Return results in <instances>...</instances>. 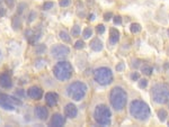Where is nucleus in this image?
<instances>
[{"mask_svg":"<svg viewBox=\"0 0 169 127\" xmlns=\"http://www.w3.org/2000/svg\"><path fill=\"white\" fill-rule=\"evenodd\" d=\"M130 114L132 117H134L138 121H146L150 117L151 111H150V108L148 106V104H146L142 100L135 99L130 105Z\"/></svg>","mask_w":169,"mask_h":127,"instance_id":"obj_1","label":"nucleus"},{"mask_svg":"<svg viewBox=\"0 0 169 127\" xmlns=\"http://www.w3.org/2000/svg\"><path fill=\"white\" fill-rule=\"evenodd\" d=\"M109 101H111L112 107L117 111L123 110L127 102V95L126 91L121 87H114L111 90L109 95Z\"/></svg>","mask_w":169,"mask_h":127,"instance_id":"obj_2","label":"nucleus"},{"mask_svg":"<svg viewBox=\"0 0 169 127\" xmlns=\"http://www.w3.org/2000/svg\"><path fill=\"white\" fill-rule=\"evenodd\" d=\"M111 117L112 113L111 109L106 106V105H98L95 108L94 111V118L96 123L101 126H107L111 124Z\"/></svg>","mask_w":169,"mask_h":127,"instance_id":"obj_3","label":"nucleus"},{"mask_svg":"<svg viewBox=\"0 0 169 127\" xmlns=\"http://www.w3.org/2000/svg\"><path fill=\"white\" fill-rule=\"evenodd\" d=\"M86 92H87V85L81 81L72 82L67 88L68 96L76 101H80L81 99H84V97L86 96Z\"/></svg>","mask_w":169,"mask_h":127,"instance_id":"obj_4","label":"nucleus"},{"mask_svg":"<svg viewBox=\"0 0 169 127\" xmlns=\"http://www.w3.org/2000/svg\"><path fill=\"white\" fill-rule=\"evenodd\" d=\"M53 72H54V75L58 80L67 81L71 78L73 69H72V65L67 61H60L56 64V66L53 69Z\"/></svg>","mask_w":169,"mask_h":127,"instance_id":"obj_5","label":"nucleus"},{"mask_svg":"<svg viewBox=\"0 0 169 127\" xmlns=\"http://www.w3.org/2000/svg\"><path fill=\"white\" fill-rule=\"evenodd\" d=\"M152 99L157 104L163 105L169 101V88L166 85H156L151 89Z\"/></svg>","mask_w":169,"mask_h":127,"instance_id":"obj_6","label":"nucleus"},{"mask_svg":"<svg viewBox=\"0 0 169 127\" xmlns=\"http://www.w3.org/2000/svg\"><path fill=\"white\" fill-rule=\"evenodd\" d=\"M94 79L98 85H108L113 81V72L111 71V69L106 68V66H101V68L96 69L94 71Z\"/></svg>","mask_w":169,"mask_h":127,"instance_id":"obj_7","label":"nucleus"},{"mask_svg":"<svg viewBox=\"0 0 169 127\" xmlns=\"http://www.w3.org/2000/svg\"><path fill=\"white\" fill-rule=\"evenodd\" d=\"M51 53L56 59H64L70 53V50L65 45H56L51 49Z\"/></svg>","mask_w":169,"mask_h":127,"instance_id":"obj_8","label":"nucleus"},{"mask_svg":"<svg viewBox=\"0 0 169 127\" xmlns=\"http://www.w3.org/2000/svg\"><path fill=\"white\" fill-rule=\"evenodd\" d=\"M27 95H28L29 98H32V99H34V100H39L43 96V90L39 88V87L34 85V87H31V88L28 89Z\"/></svg>","mask_w":169,"mask_h":127,"instance_id":"obj_9","label":"nucleus"},{"mask_svg":"<svg viewBox=\"0 0 169 127\" xmlns=\"http://www.w3.org/2000/svg\"><path fill=\"white\" fill-rule=\"evenodd\" d=\"M64 115L65 117L68 118H75L78 115V109L72 102H69V104L65 105L64 107Z\"/></svg>","mask_w":169,"mask_h":127,"instance_id":"obj_10","label":"nucleus"},{"mask_svg":"<svg viewBox=\"0 0 169 127\" xmlns=\"http://www.w3.org/2000/svg\"><path fill=\"white\" fill-rule=\"evenodd\" d=\"M45 101L49 107H54L59 101V95L56 92H47L45 95Z\"/></svg>","mask_w":169,"mask_h":127,"instance_id":"obj_11","label":"nucleus"},{"mask_svg":"<svg viewBox=\"0 0 169 127\" xmlns=\"http://www.w3.org/2000/svg\"><path fill=\"white\" fill-rule=\"evenodd\" d=\"M35 116L39 121H46L49 117V111L43 106H37V107H35Z\"/></svg>","mask_w":169,"mask_h":127,"instance_id":"obj_12","label":"nucleus"},{"mask_svg":"<svg viewBox=\"0 0 169 127\" xmlns=\"http://www.w3.org/2000/svg\"><path fill=\"white\" fill-rule=\"evenodd\" d=\"M0 85L5 89L11 88L13 82H11V79H10L8 73H2V74H0Z\"/></svg>","mask_w":169,"mask_h":127,"instance_id":"obj_13","label":"nucleus"},{"mask_svg":"<svg viewBox=\"0 0 169 127\" xmlns=\"http://www.w3.org/2000/svg\"><path fill=\"white\" fill-rule=\"evenodd\" d=\"M65 123V117H63L61 114H54L52 116V119H51V125L56 127L63 126Z\"/></svg>","mask_w":169,"mask_h":127,"instance_id":"obj_14","label":"nucleus"},{"mask_svg":"<svg viewBox=\"0 0 169 127\" xmlns=\"http://www.w3.org/2000/svg\"><path fill=\"white\" fill-rule=\"evenodd\" d=\"M0 106L6 110H14L15 109L13 105L8 100V96L6 95H0Z\"/></svg>","mask_w":169,"mask_h":127,"instance_id":"obj_15","label":"nucleus"},{"mask_svg":"<svg viewBox=\"0 0 169 127\" xmlns=\"http://www.w3.org/2000/svg\"><path fill=\"white\" fill-rule=\"evenodd\" d=\"M118 41H120V32L116 28H111V30H109V43L112 45H114Z\"/></svg>","mask_w":169,"mask_h":127,"instance_id":"obj_16","label":"nucleus"},{"mask_svg":"<svg viewBox=\"0 0 169 127\" xmlns=\"http://www.w3.org/2000/svg\"><path fill=\"white\" fill-rule=\"evenodd\" d=\"M90 47L93 50H94L95 52H99V51H101L103 50V42H101L99 38H94L93 41L90 42Z\"/></svg>","mask_w":169,"mask_h":127,"instance_id":"obj_17","label":"nucleus"},{"mask_svg":"<svg viewBox=\"0 0 169 127\" xmlns=\"http://www.w3.org/2000/svg\"><path fill=\"white\" fill-rule=\"evenodd\" d=\"M130 30L132 34H138V33H140L141 32V25L140 24H132L130 27Z\"/></svg>","mask_w":169,"mask_h":127,"instance_id":"obj_18","label":"nucleus"},{"mask_svg":"<svg viewBox=\"0 0 169 127\" xmlns=\"http://www.w3.org/2000/svg\"><path fill=\"white\" fill-rule=\"evenodd\" d=\"M167 116H168V114H167V111L165 110V109H160V110H158V117H159L160 121H166Z\"/></svg>","mask_w":169,"mask_h":127,"instance_id":"obj_19","label":"nucleus"},{"mask_svg":"<svg viewBox=\"0 0 169 127\" xmlns=\"http://www.w3.org/2000/svg\"><path fill=\"white\" fill-rule=\"evenodd\" d=\"M60 38L63 41V42H70V36L65 30H61L60 32Z\"/></svg>","mask_w":169,"mask_h":127,"instance_id":"obj_20","label":"nucleus"},{"mask_svg":"<svg viewBox=\"0 0 169 127\" xmlns=\"http://www.w3.org/2000/svg\"><path fill=\"white\" fill-rule=\"evenodd\" d=\"M93 35V30L91 28H86V30H84V33H82V36H84V39H87V38H89L90 36Z\"/></svg>","mask_w":169,"mask_h":127,"instance_id":"obj_21","label":"nucleus"},{"mask_svg":"<svg viewBox=\"0 0 169 127\" xmlns=\"http://www.w3.org/2000/svg\"><path fill=\"white\" fill-rule=\"evenodd\" d=\"M142 72L146 75H151V73H152V68H151V66H148V65H144V66H142Z\"/></svg>","mask_w":169,"mask_h":127,"instance_id":"obj_22","label":"nucleus"},{"mask_svg":"<svg viewBox=\"0 0 169 127\" xmlns=\"http://www.w3.org/2000/svg\"><path fill=\"white\" fill-rule=\"evenodd\" d=\"M45 45H43V44H41V45H37L36 46V54H43V53L45 52Z\"/></svg>","mask_w":169,"mask_h":127,"instance_id":"obj_23","label":"nucleus"},{"mask_svg":"<svg viewBox=\"0 0 169 127\" xmlns=\"http://www.w3.org/2000/svg\"><path fill=\"white\" fill-rule=\"evenodd\" d=\"M71 34L72 36H78L79 34H80V27H79L78 25H75V26L72 27Z\"/></svg>","mask_w":169,"mask_h":127,"instance_id":"obj_24","label":"nucleus"},{"mask_svg":"<svg viewBox=\"0 0 169 127\" xmlns=\"http://www.w3.org/2000/svg\"><path fill=\"white\" fill-rule=\"evenodd\" d=\"M139 87L141 89H144L148 87V80L146 79H141L140 81H139Z\"/></svg>","mask_w":169,"mask_h":127,"instance_id":"obj_25","label":"nucleus"},{"mask_svg":"<svg viewBox=\"0 0 169 127\" xmlns=\"http://www.w3.org/2000/svg\"><path fill=\"white\" fill-rule=\"evenodd\" d=\"M96 30H97L98 34H104L105 33V26L103 25V24H99V25H97V27H96Z\"/></svg>","mask_w":169,"mask_h":127,"instance_id":"obj_26","label":"nucleus"},{"mask_svg":"<svg viewBox=\"0 0 169 127\" xmlns=\"http://www.w3.org/2000/svg\"><path fill=\"white\" fill-rule=\"evenodd\" d=\"M84 41H77V42H76V44H75V47H76L77 50H81V49H84Z\"/></svg>","mask_w":169,"mask_h":127,"instance_id":"obj_27","label":"nucleus"},{"mask_svg":"<svg viewBox=\"0 0 169 127\" xmlns=\"http://www.w3.org/2000/svg\"><path fill=\"white\" fill-rule=\"evenodd\" d=\"M53 7V2L52 1H46L44 5H43V9L44 10H49V9H51Z\"/></svg>","mask_w":169,"mask_h":127,"instance_id":"obj_28","label":"nucleus"},{"mask_svg":"<svg viewBox=\"0 0 169 127\" xmlns=\"http://www.w3.org/2000/svg\"><path fill=\"white\" fill-rule=\"evenodd\" d=\"M44 65H45V61H44V60H37L35 63L36 68H42V66H44Z\"/></svg>","mask_w":169,"mask_h":127,"instance_id":"obj_29","label":"nucleus"},{"mask_svg":"<svg viewBox=\"0 0 169 127\" xmlns=\"http://www.w3.org/2000/svg\"><path fill=\"white\" fill-rule=\"evenodd\" d=\"M71 3V0H60V6L61 7H68Z\"/></svg>","mask_w":169,"mask_h":127,"instance_id":"obj_30","label":"nucleus"},{"mask_svg":"<svg viewBox=\"0 0 169 127\" xmlns=\"http://www.w3.org/2000/svg\"><path fill=\"white\" fill-rule=\"evenodd\" d=\"M139 78H140V74H139V72H133V73L131 74V79H132L133 81H137V80H139Z\"/></svg>","mask_w":169,"mask_h":127,"instance_id":"obj_31","label":"nucleus"},{"mask_svg":"<svg viewBox=\"0 0 169 127\" xmlns=\"http://www.w3.org/2000/svg\"><path fill=\"white\" fill-rule=\"evenodd\" d=\"M113 20L115 25H121V24H122V18H121V16H115Z\"/></svg>","mask_w":169,"mask_h":127,"instance_id":"obj_32","label":"nucleus"},{"mask_svg":"<svg viewBox=\"0 0 169 127\" xmlns=\"http://www.w3.org/2000/svg\"><path fill=\"white\" fill-rule=\"evenodd\" d=\"M112 17H113V15H112V13H106L104 15V19L106 20V22H108V20L112 19Z\"/></svg>","mask_w":169,"mask_h":127,"instance_id":"obj_33","label":"nucleus"},{"mask_svg":"<svg viewBox=\"0 0 169 127\" xmlns=\"http://www.w3.org/2000/svg\"><path fill=\"white\" fill-rule=\"evenodd\" d=\"M26 7V5L25 3H20L19 5V8H18V14H22L24 11V8Z\"/></svg>","mask_w":169,"mask_h":127,"instance_id":"obj_34","label":"nucleus"},{"mask_svg":"<svg viewBox=\"0 0 169 127\" xmlns=\"http://www.w3.org/2000/svg\"><path fill=\"white\" fill-rule=\"evenodd\" d=\"M124 69V63H120L118 65H116V70L117 71H122Z\"/></svg>","mask_w":169,"mask_h":127,"instance_id":"obj_35","label":"nucleus"},{"mask_svg":"<svg viewBox=\"0 0 169 127\" xmlns=\"http://www.w3.org/2000/svg\"><path fill=\"white\" fill-rule=\"evenodd\" d=\"M34 17H35V13H34V11H32V13H31V15H29L28 22H33V20H34Z\"/></svg>","mask_w":169,"mask_h":127,"instance_id":"obj_36","label":"nucleus"},{"mask_svg":"<svg viewBox=\"0 0 169 127\" xmlns=\"http://www.w3.org/2000/svg\"><path fill=\"white\" fill-rule=\"evenodd\" d=\"M6 3L9 7H13L14 6V0H6Z\"/></svg>","mask_w":169,"mask_h":127,"instance_id":"obj_37","label":"nucleus"},{"mask_svg":"<svg viewBox=\"0 0 169 127\" xmlns=\"http://www.w3.org/2000/svg\"><path fill=\"white\" fill-rule=\"evenodd\" d=\"M2 16H5V9H3V8H0V18Z\"/></svg>","mask_w":169,"mask_h":127,"instance_id":"obj_38","label":"nucleus"},{"mask_svg":"<svg viewBox=\"0 0 169 127\" xmlns=\"http://www.w3.org/2000/svg\"><path fill=\"white\" fill-rule=\"evenodd\" d=\"M94 19H95V15H94V14L89 15V20H94Z\"/></svg>","mask_w":169,"mask_h":127,"instance_id":"obj_39","label":"nucleus"},{"mask_svg":"<svg viewBox=\"0 0 169 127\" xmlns=\"http://www.w3.org/2000/svg\"><path fill=\"white\" fill-rule=\"evenodd\" d=\"M0 60H1V52H0Z\"/></svg>","mask_w":169,"mask_h":127,"instance_id":"obj_40","label":"nucleus"},{"mask_svg":"<svg viewBox=\"0 0 169 127\" xmlns=\"http://www.w3.org/2000/svg\"><path fill=\"white\" fill-rule=\"evenodd\" d=\"M0 3H1V0H0Z\"/></svg>","mask_w":169,"mask_h":127,"instance_id":"obj_41","label":"nucleus"},{"mask_svg":"<svg viewBox=\"0 0 169 127\" xmlns=\"http://www.w3.org/2000/svg\"><path fill=\"white\" fill-rule=\"evenodd\" d=\"M168 125H169V123H168Z\"/></svg>","mask_w":169,"mask_h":127,"instance_id":"obj_42","label":"nucleus"}]
</instances>
